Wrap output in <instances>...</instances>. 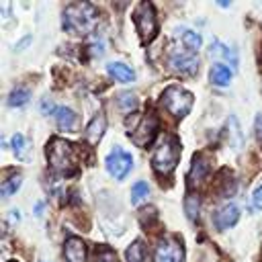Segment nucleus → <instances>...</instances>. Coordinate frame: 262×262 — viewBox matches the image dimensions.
<instances>
[{"label": "nucleus", "mask_w": 262, "mask_h": 262, "mask_svg": "<svg viewBox=\"0 0 262 262\" xmlns=\"http://www.w3.org/2000/svg\"><path fill=\"white\" fill-rule=\"evenodd\" d=\"M199 196H194V194H188L186 199H184V211H186V215H188V219H196L199 217Z\"/></svg>", "instance_id": "5701e85b"}, {"label": "nucleus", "mask_w": 262, "mask_h": 262, "mask_svg": "<svg viewBox=\"0 0 262 262\" xmlns=\"http://www.w3.org/2000/svg\"><path fill=\"white\" fill-rule=\"evenodd\" d=\"M143 256H145V248H143V242L141 239H135L127 248V252H125L127 262H143Z\"/></svg>", "instance_id": "a211bd4d"}, {"label": "nucleus", "mask_w": 262, "mask_h": 262, "mask_svg": "<svg viewBox=\"0 0 262 262\" xmlns=\"http://www.w3.org/2000/svg\"><path fill=\"white\" fill-rule=\"evenodd\" d=\"M98 20V12L88 2L70 4L63 10V29L70 33H86L90 31Z\"/></svg>", "instance_id": "f03ea898"}, {"label": "nucleus", "mask_w": 262, "mask_h": 262, "mask_svg": "<svg viewBox=\"0 0 262 262\" xmlns=\"http://www.w3.org/2000/svg\"><path fill=\"white\" fill-rule=\"evenodd\" d=\"M254 131H256V139L262 143V113L256 117V121H254Z\"/></svg>", "instance_id": "bb28decb"}, {"label": "nucleus", "mask_w": 262, "mask_h": 262, "mask_svg": "<svg viewBox=\"0 0 262 262\" xmlns=\"http://www.w3.org/2000/svg\"><path fill=\"white\" fill-rule=\"evenodd\" d=\"M41 111H43V113H55L57 108H55V106H53V104H51V102L45 98V100L41 102Z\"/></svg>", "instance_id": "c85d7f7f"}, {"label": "nucleus", "mask_w": 262, "mask_h": 262, "mask_svg": "<svg viewBox=\"0 0 262 262\" xmlns=\"http://www.w3.org/2000/svg\"><path fill=\"white\" fill-rule=\"evenodd\" d=\"M207 176H209V162L205 160V156H194L190 172H188V184L190 186H201Z\"/></svg>", "instance_id": "f8f14e48"}, {"label": "nucleus", "mask_w": 262, "mask_h": 262, "mask_svg": "<svg viewBox=\"0 0 262 262\" xmlns=\"http://www.w3.org/2000/svg\"><path fill=\"white\" fill-rule=\"evenodd\" d=\"M119 104H121V108H123L125 113H129L131 108L137 106V98H135V94H121Z\"/></svg>", "instance_id": "a878e982"}, {"label": "nucleus", "mask_w": 262, "mask_h": 262, "mask_svg": "<svg viewBox=\"0 0 262 262\" xmlns=\"http://www.w3.org/2000/svg\"><path fill=\"white\" fill-rule=\"evenodd\" d=\"M178 158H180V143L174 135H162L156 149H154V156H151V166L158 174H164L168 176L176 164H178Z\"/></svg>", "instance_id": "7ed1b4c3"}, {"label": "nucleus", "mask_w": 262, "mask_h": 262, "mask_svg": "<svg viewBox=\"0 0 262 262\" xmlns=\"http://www.w3.org/2000/svg\"><path fill=\"white\" fill-rule=\"evenodd\" d=\"M104 164H106V170H108L111 176H115L117 180H123V178L131 172V168H133V158H131V154H127L125 149L115 147V149L106 156Z\"/></svg>", "instance_id": "423d86ee"}, {"label": "nucleus", "mask_w": 262, "mask_h": 262, "mask_svg": "<svg viewBox=\"0 0 262 262\" xmlns=\"http://www.w3.org/2000/svg\"><path fill=\"white\" fill-rule=\"evenodd\" d=\"M53 115H55V121H57V127H59V129L72 131V129L76 127L78 117H76V113H74L72 108H68V106H57V111H55Z\"/></svg>", "instance_id": "2eb2a0df"}, {"label": "nucleus", "mask_w": 262, "mask_h": 262, "mask_svg": "<svg viewBox=\"0 0 262 262\" xmlns=\"http://www.w3.org/2000/svg\"><path fill=\"white\" fill-rule=\"evenodd\" d=\"M237 219H239V209H237L233 203L223 205V207L215 213V225H217V229H227V227L235 225Z\"/></svg>", "instance_id": "9b49d317"}, {"label": "nucleus", "mask_w": 262, "mask_h": 262, "mask_svg": "<svg viewBox=\"0 0 262 262\" xmlns=\"http://www.w3.org/2000/svg\"><path fill=\"white\" fill-rule=\"evenodd\" d=\"M66 262H86V244L80 237H68L63 244Z\"/></svg>", "instance_id": "9d476101"}, {"label": "nucleus", "mask_w": 262, "mask_h": 262, "mask_svg": "<svg viewBox=\"0 0 262 262\" xmlns=\"http://www.w3.org/2000/svg\"><path fill=\"white\" fill-rule=\"evenodd\" d=\"M231 76H233V72L223 63H215L211 68V72H209V78H211V82L215 86H227L231 82Z\"/></svg>", "instance_id": "dca6fc26"}, {"label": "nucleus", "mask_w": 262, "mask_h": 262, "mask_svg": "<svg viewBox=\"0 0 262 262\" xmlns=\"http://www.w3.org/2000/svg\"><path fill=\"white\" fill-rule=\"evenodd\" d=\"M168 66H170L174 72H178V74L192 76V74L199 70V59H196L192 53L174 51V53H170V57H168Z\"/></svg>", "instance_id": "1a4fd4ad"}, {"label": "nucleus", "mask_w": 262, "mask_h": 262, "mask_svg": "<svg viewBox=\"0 0 262 262\" xmlns=\"http://www.w3.org/2000/svg\"><path fill=\"white\" fill-rule=\"evenodd\" d=\"M106 72H108L115 80H119V82H133V80H135V72H133L129 66L121 63V61H111V63L106 66Z\"/></svg>", "instance_id": "4468645a"}, {"label": "nucleus", "mask_w": 262, "mask_h": 262, "mask_svg": "<svg viewBox=\"0 0 262 262\" xmlns=\"http://www.w3.org/2000/svg\"><path fill=\"white\" fill-rule=\"evenodd\" d=\"M154 262H184V252H182L180 242L174 237L160 239L154 252Z\"/></svg>", "instance_id": "0eeeda50"}, {"label": "nucleus", "mask_w": 262, "mask_h": 262, "mask_svg": "<svg viewBox=\"0 0 262 262\" xmlns=\"http://www.w3.org/2000/svg\"><path fill=\"white\" fill-rule=\"evenodd\" d=\"M133 20H135V27H137V33L141 37L143 43H149L154 37H156V31H158V20H156V12H154V6L149 2H141L133 14Z\"/></svg>", "instance_id": "39448f33"}, {"label": "nucleus", "mask_w": 262, "mask_h": 262, "mask_svg": "<svg viewBox=\"0 0 262 262\" xmlns=\"http://www.w3.org/2000/svg\"><path fill=\"white\" fill-rule=\"evenodd\" d=\"M162 104H164V108H166L172 117L182 119V117L188 115V111H190V106H192V94H190L188 90L180 88V86H170V88H166L164 94H162Z\"/></svg>", "instance_id": "20e7f679"}, {"label": "nucleus", "mask_w": 262, "mask_h": 262, "mask_svg": "<svg viewBox=\"0 0 262 262\" xmlns=\"http://www.w3.org/2000/svg\"><path fill=\"white\" fill-rule=\"evenodd\" d=\"M104 129H106V119H104V115H96V117L88 123V127H86V131H84V135H86V139L94 145V143H98V141H100V137H102Z\"/></svg>", "instance_id": "ddd939ff"}, {"label": "nucleus", "mask_w": 262, "mask_h": 262, "mask_svg": "<svg viewBox=\"0 0 262 262\" xmlns=\"http://www.w3.org/2000/svg\"><path fill=\"white\" fill-rule=\"evenodd\" d=\"M10 213H12V215H10V219H12V221H18V219H20L18 211H10Z\"/></svg>", "instance_id": "c756f323"}, {"label": "nucleus", "mask_w": 262, "mask_h": 262, "mask_svg": "<svg viewBox=\"0 0 262 262\" xmlns=\"http://www.w3.org/2000/svg\"><path fill=\"white\" fill-rule=\"evenodd\" d=\"M182 43L186 45L188 53H194V51H199V49H201L203 39H201V35H199V33H194V31L186 29V31H182Z\"/></svg>", "instance_id": "f3484780"}, {"label": "nucleus", "mask_w": 262, "mask_h": 262, "mask_svg": "<svg viewBox=\"0 0 262 262\" xmlns=\"http://www.w3.org/2000/svg\"><path fill=\"white\" fill-rule=\"evenodd\" d=\"M20 174H12V176H8L6 180H2V186H0V192H2V196H10V194H14L18 188H20Z\"/></svg>", "instance_id": "6ab92c4d"}, {"label": "nucleus", "mask_w": 262, "mask_h": 262, "mask_svg": "<svg viewBox=\"0 0 262 262\" xmlns=\"http://www.w3.org/2000/svg\"><path fill=\"white\" fill-rule=\"evenodd\" d=\"M12 149H14V154H16L18 158H25V151H27V139H25V135L16 133V135L12 137Z\"/></svg>", "instance_id": "393cba45"}, {"label": "nucleus", "mask_w": 262, "mask_h": 262, "mask_svg": "<svg viewBox=\"0 0 262 262\" xmlns=\"http://www.w3.org/2000/svg\"><path fill=\"white\" fill-rule=\"evenodd\" d=\"M94 262H117V254L111 248H96Z\"/></svg>", "instance_id": "b1692460"}, {"label": "nucleus", "mask_w": 262, "mask_h": 262, "mask_svg": "<svg viewBox=\"0 0 262 262\" xmlns=\"http://www.w3.org/2000/svg\"><path fill=\"white\" fill-rule=\"evenodd\" d=\"M149 194V186H147V182H135L133 184V188H131V203L133 205H139L141 201H145V196Z\"/></svg>", "instance_id": "aec40b11"}, {"label": "nucleus", "mask_w": 262, "mask_h": 262, "mask_svg": "<svg viewBox=\"0 0 262 262\" xmlns=\"http://www.w3.org/2000/svg\"><path fill=\"white\" fill-rule=\"evenodd\" d=\"M29 90L27 88H14L12 92H10V96H8V104L10 106H23V104H27V100H29Z\"/></svg>", "instance_id": "412c9836"}, {"label": "nucleus", "mask_w": 262, "mask_h": 262, "mask_svg": "<svg viewBox=\"0 0 262 262\" xmlns=\"http://www.w3.org/2000/svg\"><path fill=\"white\" fill-rule=\"evenodd\" d=\"M252 203H254L256 209H262V186H258V188L254 190V194H252Z\"/></svg>", "instance_id": "cd10ccee"}, {"label": "nucleus", "mask_w": 262, "mask_h": 262, "mask_svg": "<svg viewBox=\"0 0 262 262\" xmlns=\"http://www.w3.org/2000/svg\"><path fill=\"white\" fill-rule=\"evenodd\" d=\"M47 160L55 172L72 174V172H76V166H78V151L66 139L53 137L47 143Z\"/></svg>", "instance_id": "f257e3e1"}, {"label": "nucleus", "mask_w": 262, "mask_h": 262, "mask_svg": "<svg viewBox=\"0 0 262 262\" xmlns=\"http://www.w3.org/2000/svg\"><path fill=\"white\" fill-rule=\"evenodd\" d=\"M211 53H217V55L225 57L227 61L231 59V63H233V66H237V55H235V51H233V49H229V47H225V45H221V43L211 45Z\"/></svg>", "instance_id": "4be33fe9"}, {"label": "nucleus", "mask_w": 262, "mask_h": 262, "mask_svg": "<svg viewBox=\"0 0 262 262\" xmlns=\"http://www.w3.org/2000/svg\"><path fill=\"white\" fill-rule=\"evenodd\" d=\"M156 131H158V121H156L154 115H147V117H143V119L139 121L137 127H133V129L129 131V137L133 139L135 145L147 147V145L151 143V139L156 137Z\"/></svg>", "instance_id": "6e6552de"}]
</instances>
